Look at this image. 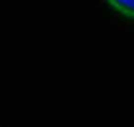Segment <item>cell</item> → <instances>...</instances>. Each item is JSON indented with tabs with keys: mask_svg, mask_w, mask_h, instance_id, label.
Here are the masks:
<instances>
[{
	"mask_svg": "<svg viewBox=\"0 0 134 127\" xmlns=\"http://www.w3.org/2000/svg\"><path fill=\"white\" fill-rule=\"evenodd\" d=\"M106 1L122 16L134 18V0H106Z\"/></svg>",
	"mask_w": 134,
	"mask_h": 127,
	"instance_id": "obj_1",
	"label": "cell"
}]
</instances>
